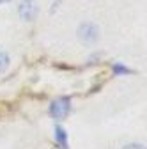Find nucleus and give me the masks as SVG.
Segmentation results:
<instances>
[{
  "instance_id": "f257e3e1",
  "label": "nucleus",
  "mask_w": 147,
  "mask_h": 149,
  "mask_svg": "<svg viewBox=\"0 0 147 149\" xmlns=\"http://www.w3.org/2000/svg\"><path fill=\"white\" fill-rule=\"evenodd\" d=\"M71 110V100L69 98H59L50 105V114L55 119H64Z\"/></svg>"
},
{
  "instance_id": "f03ea898",
  "label": "nucleus",
  "mask_w": 147,
  "mask_h": 149,
  "mask_svg": "<svg viewBox=\"0 0 147 149\" xmlns=\"http://www.w3.org/2000/svg\"><path fill=\"white\" fill-rule=\"evenodd\" d=\"M78 37H80L83 43L92 45V43L98 41V37H99V29L94 23H83L78 29Z\"/></svg>"
},
{
  "instance_id": "7ed1b4c3",
  "label": "nucleus",
  "mask_w": 147,
  "mask_h": 149,
  "mask_svg": "<svg viewBox=\"0 0 147 149\" xmlns=\"http://www.w3.org/2000/svg\"><path fill=\"white\" fill-rule=\"evenodd\" d=\"M37 4H35V0H21L20 4V9H18V13H20L21 20L25 22H32L35 20V16H37Z\"/></svg>"
},
{
  "instance_id": "20e7f679",
  "label": "nucleus",
  "mask_w": 147,
  "mask_h": 149,
  "mask_svg": "<svg viewBox=\"0 0 147 149\" xmlns=\"http://www.w3.org/2000/svg\"><path fill=\"white\" fill-rule=\"evenodd\" d=\"M55 140L59 142V146L62 149H69L67 147V133L62 126H55Z\"/></svg>"
},
{
  "instance_id": "39448f33",
  "label": "nucleus",
  "mask_w": 147,
  "mask_h": 149,
  "mask_svg": "<svg viewBox=\"0 0 147 149\" xmlns=\"http://www.w3.org/2000/svg\"><path fill=\"white\" fill-rule=\"evenodd\" d=\"M9 68V55L6 52H0V73H4Z\"/></svg>"
},
{
  "instance_id": "423d86ee",
  "label": "nucleus",
  "mask_w": 147,
  "mask_h": 149,
  "mask_svg": "<svg viewBox=\"0 0 147 149\" xmlns=\"http://www.w3.org/2000/svg\"><path fill=\"white\" fill-rule=\"evenodd\" d=\"M112 69H114V73H115V74H130V73H133L131 69L124 68L122 64H114V68H112Z\"/></svg>"
},
{
  "instance_id": "0eeeda50",
  "label": "nucleus",
  "mask_w": 147,
  "mask_h": 149,
  "mask_svg": "<svg viewBox=\"0 0 147 149\" xmlns=\"http://www.w3.org/2000/svg\"><path fill=\"white\" fill-rule=\"evenodd\" d=\"M122 149H145V147L140 146V144H128V146H124Z\"/></svg>"
},
{
  "instance_id": "6e6552de",
  "label": "nucleus",
  "mask_w": 147,
  "mask_h": 149,
  "mask_svg": "<svg viewBox=\"0 0 147 149\" xmlns=\"http://www.w3.org/2000/svg\"><path fill=\"white\" fill-rule=\"evenodd\" d=\"M7 2H11V0H0V4H7Z\"/></svg>"
}]
</instances>
